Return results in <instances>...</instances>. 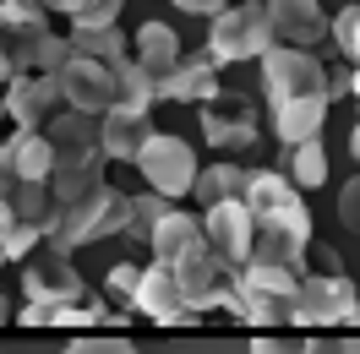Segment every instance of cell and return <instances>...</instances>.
I'll return each mask as SVG.
<instances>
[{"label": "cell", "mask_w": 360, "mask_h": 354, "mask_svg": "<svg viewBox=\"0 0 360 354\" xmlns=\"http://www.w3.org/2000/svg\"><path fill=\"white\" fill-rule=\"evenodd\" d=\"M197 223H202V240H207L213 262L224 267V273H240V267L251 262L257 229H251V213H246V202H240V197H235V202H213Z\"/></svg>", "instance_id": "52a82bcc"}, {"label": "cell", "mask_w": 360, "mask_h": 354, "mask_svg": "<svg viewBox=\"0 0 360 354\" xmlns=\"http://www.w3.org/2000/svg\"><path fill=\"white\" fill-rule=\"evenodd\" d=\"M295 354H360V332H300Z\"/></svg>", "instance_id": "d4e9b609"}, {"label": "cell", "mask_w": 360, "mask_h": 354, "mask_svg": "<svg viewBox=\"0 0 360 354\" xmlns=\"http://www.w3.org/2000/svg\"><path fill=\"white\" fill-rule=\"evenodd\" d=\"M66 60H71V44H66V39H55V33H44V39L33 44V71H39V77H60Z\"/></svg>", "instance_id": "484cf974"}, {"label": "cell", "mask_w": 360, "mask_h": 354, "mask_svg": "<svg viewBox=\"0 0 360 354\" xmlns=\"http://www.w3.org/2000/svg\"><path fill=\"white\" fill-rule=\"evenodd\" d=\"M0 27H6V6H0Z\"/></svg>", "instance_id": "f35d334b"}, {"label": "cell", "mask_w": 360, "mask_h": 354, "mask_svg": "<svg viewBox=\"0 0 360 354\" xmlns=\"http://www.w3.org/2000/svg\"><path fill=\"white\" fill-rule=\"evenodd\" d=\"M11 6H44V0H11Z\"/></svg>", "instance_id": "74e56055"}, {"label": "cell", "mask_w": 360, "mask_h": 354, "mask_svg": "<svg viewBox=\"0 0 360 354\" xmlns=\"http://www.w3.org/2000/svg\"><path fill=\"white\" fill-rule=\"evenodd\" d=\"M322 120H328V98H290L273 110V131L284 148H300V142L322 136Z\"/></svg>", "instance_id": "2e32d148"}, {"label": "cell", "mask_w": 360, "mask_h": 354, "mask_svg": "<svg viewBox=\"0 0 360 354\" xmlns=\"http://www.w3.org/2000/svg\"><path fill=\"white\" fill-rule=\"evenodd\" d=\"M71 0H44V11H66Z\"/></svg>", "instance_id": "8d00e7d4"}, {"label": "cell", "mask_w": 360, "mask_h": 354, "mask_svg": "<svg viewBox=\"0 0 360 354\" xmlns=\"http://www.w3.org/2000/svg\"><path fill=\"white\" fill-rule=\"evenodd\" d=\"M6 148H11V164H17V180H39V185H49V169H55V153H49L44 131H17V136H6Z\"/></svg>", "instance_id": "ac0fdd59"}, {"label": "cell", "mask_w": 360, "mask_h": 354, "mask_svg": "<svg viewBox=\"0 0 360 354\" xmlns=\"http://www.w3.org/2000/svg\"><path fill=\"white\" fill-rule=\"evenodd\" d=\"M71 55H82V60H98V66H115V60H126V33H120V27H77L71 22Z\"/></svg>", "instance_id": "e0dca14e"}, {"label": "cell", "mask_w": 360, "mask_h": 354, "mask_svg": "<svg viewBox=\"0 0 360 354\" xmlns=\"http://www.w3.org/2000/svg\"><path fill=\"white\" fill-rule=\"evenodd\" d=\"M300 332H257L251 338V354H295Z\"/></svg>", "instance_id": "f1b7e54d"}, {"label": "cell", "mask_w": 360, "mask_h": 354, "mask_svg": "<svg viewBox=\"0 0 360 354\" xmlns=\"http://www.w3.org/2000/svg\"><path fill=\"white\" fill-rule=\"evenodd\" d=\"M262 82H268V110L290 104V98H322L328 66L316 60L311 49H290V44H268L262 55Z\"/></svg>", "instance_id": "3957f363"}, {"label": "cell", "mask_w": 360, "mask_h": 354, "mask_svg": "<svg viewBox=\"0 0 360 354\" xmlns=\"http://www.w3.org/2000/svg\"><path fill=\"white\" fill-rule=\"evenodd\" d=\"M55 88H60V98H66L77 114H93V120H98L104 110H115V77H110V66H98V60L71 55L66 71L55 77Z\"/></svg>", "instance_id": "9c48e42d"}, {"label": "cell", "mask_w": 360, "mask_h": 354, "mask_svg": "<svg viewBox=\"0 0 360 354\" xmlns=\"http://www.w3.org/2000/svg\"><path fill=\"white\" fill-rule=\"evenodd\" d=\"M328 33H333L338 55H344L349 66H360V6H344L333 22H328Z\"/></svg>", "instance_id": "cb8c5ba5"}, {"label": "cell", "mask_w": 360, "mask_h": 354, "mask_svg": "<svg viewBox=\"0 0 360 354\" xmlns=\"http://www.w3.org/2000/svg\"><path fill=\"white\" fill-rule=\"evenodd\" d=\"M295 185V191H300V185H306V191H316V185H322V180H328V148H322V142H300V148H290V175H284Z\"/></svg>", "instance_id": "44dd1931"}, {"label": "cell", "mask_w": 360, "mask_h": 354, "mask_svg": "<svg viewBox=\"0 0 360 354\" xmlns=\"http://www.w3.org/2000/svg\"><path fill=\"white\" fill-rule=\"evenodd\" d=\"M0 267H6V256H0Z\"/></svg>", "instance_id": "ab89813d"}, {"label": "cell", "mask_w": 360, "mask_h": 354, "mask_svg": "<svg viewBox=\"0 0 360 354\" xmlns=\"http://www.w3.org/2000/svg\"><path fill=\"white\" fill-rule=\"evenodd\" d=\"M11 229H17V218H11V207H6V202H0V245L11 240Z\"/></svg>", "instance_id": "836d02e7"}, {"label": "cell", "mask_w": 360, "mask_h": 354, "mask_svg": "<svg viewBox=\"0 0 360 354\" xmlns=\"http://www.w3.org/2000/svg\"><path fill=\"white\" fill-rule=\"evenodd\" d=\"M268 27H273V44H290V49H311L328 39V17L316 0H268Z\"/></svg>", "instance_id": "7c38bea8"}, {"label": "cell", "mask_w": 360, "mask_h": 354, "mask_svg": "<svg viewBox=\"0 0 360 354\" xmlns=\"http://www.w3.org/2000/svg\"><path fill=\"white\" fill-rule=\"evenodd\" d=\"M349 153H355V164H360V114H355V131H349Z\"/></svg>", "instance_id": "e575fe53"}, {"label": "cell", "mask_w": 360, "mask_h": 354, "mask_svg": "<svg viewBox=\"0 0 360 354\" xmlns=\"http://www.w3.org/2000/svg\"><path fill=\"white\" fill-rule=\"evenodd\" d=\"M131 306L142 310V316H153L158 327H197L202 316L180 300V289L175 278H169V267H142V278H136V294H131Z\"/></svg>", "instance_id": "8fae6325"}, {"label": "cell", "mask_w": 360, "mask_h": 354, "mask_svg": "<svg viewBox=\"0 0 360 354\" xmlns=\"http://www.w3.org/2000/svg\"><path fill=\"white\" fill-rule=\"evenodd\" d=\"M202 136L219 148V153H229V148H251V142H257V110H251V98L219 88L202 104Z\"/></svg>", "instance_id": "ba28073f"}, {"label": "cell", "mask_w": 360, "mask_h": 354, "mask_svg": "<svg viewBox=\"0 0 360 354\" xmlns=\"http://www.w3.org/2000/svg\"><path fill=\"white\" fill-rule=\"evenodd\" d=\"M175 6H186L191 17H219V6H224V0H175Z\"/></svg>", "instance_id": "d6a6232c"}, {"label": "cell", "mask_w": 360, "mask_h": 354, "mask_svg": "<svg viewBox=\"0 0 360 354\" xmlns=\"http://www.w3.org/2000/svg\"><path fill=\"white\" fill-rule=\"evenodd\" d=\"M55 104H60V88H55V77H39V71L11 77V82L0 88V110L17 120V131H44V120L55 114Z\"/></svg>", "instance_id": "30bf717a"}, {"label": "cell", "mask_w": 360, "mask_h": 354, "mask_svg": "<svg viewBox=\"0 0 360 354\" xmlns=\"http://www.w3.org/2000/svg\"><path fill=\"white\" fill-rule=\"evenodd\" d=\"M240 191H246V169L229 164V158H219L213 169H197V180H191V197L202 202V207H213V202H235Z\"/></svg>", "instance_id": "d6986e66"}, {"label": "cell", "mask_w": 360, "mask_h": 354, "mask_svg": "<svg viewBox=\"0 0 360 354\" xmlns=\"http://www.w3.org/2000/svg\"><path fill=\"white\" fill-rule=\"evenodd\" d=\"M136 278H142V267H136V262H115L110 267V289L120 294V300H131V294H136Z\"/></svg>", "instance_id": "4dcf8cb0"}, {"label": "cell", "mask_w": 360, "mask_h": 354, "mask_svg": "<svg viewBox=\"0 0 360 354\" xmlns=\"http://www.w3.org/2000/svg\"><path fill=\"white\" fill-rule=\"evenodd\" d=\"M11 218L17 223H39L44 229L49 213H55V202H49V185H39V180H17V191H11Z\"/></svg>", "instance_id": "7402d4cb"}, {"label": "cell", "mask_w": 360, "mask_h": 354, "mask_svg": "<svg viewBox=\"0 0 360 354\" xmlns=\"http://www.w3.org/2000/svg\"><path fill=\"white\" fill-rule=\"evenodd\" d=\"M22 289H27V306H82L88 300V284L71 267V256L49 251V245L22 256Z\"/></svg>", "instance_id": "5b68a950"}, {"label": "cell", "mask_w": 360, "mask_h": 354, "mask_svg": "<svg viewBox=\"0 0 360 354\" xmlns=\"http://www.w3.org/2000/svg\"><path fill=\"white\" fill-rule=\"evenodd\" d=\"M251 213V256L273 267H295L306 273V245H311V213H306V197L295 191L278 169H246V191H240Z\"/></svg>", "instance_id": "6da1fadb"}, {"label": "cell", "mask_w": 360, "mask_h": 354, "mask_svg": "<svg viewBox=\"0 0 360 354\" xmlns=\"http://www.w3.org/2000/svg\"><path fill=\"white\" fill-rule=\"evenodd\" d=\"M219 93V77H213V60H207L202 49L197 55H180V66L153 82V98H175V104H207Z\"/></svg>", "instance_id": "4fadbf2b"}, {"label": "cell", "mask_w": 360, "mask_h": 354, "mask_svg": "<svg viewBox=\"0 0 360 354\" xmlns=\"http://www.w3.org/2000/svg\"><path fill=\"white\" fill-rule=\"evenodd\" d=\"M110 77H115V110L148 114V104H153V82H148V71L126 55V60H115V66H110Z\"/></svg>", "instance_id": "ffe728a7"}, {"label": "cell", "mask_w": 360, "mask_h": 354, "mask_svg": "<svg viewBox=\"0 0 360 354\" xmlns=\"http://www.w3.org/2000/svg\"><path fill=\"white\" fill-rule=\"evenodd\" d=\"M60 354H142V349H136L131 338L110 332V338H77V343H66Z\"/></svg>", "instance_id": "83f0119b"}, {"label": "cell", "mask_w": 360, "mask_h": 354, "mask_svg": "<svg viewBox=\"0 0 360 354\" xmlns=\"http://www.w3.org/2000/svg\"><path fill=\"white\" fill-rule=\"evenodd\" d=\"M115 11H120V0H71L66 6V17L77 27H110Z\"/></svg>", "instance_id": "4316f807"}, {"label": "cell", "mask_w": 360, "mask_h": 354, "mask_svg": "<svg viewBox=\"0 0 360 354\" xmlns=\"http://www.w3.org/2000/svg\"><path fill=\"white\" fill-rule=\"evenodd\" d=\"M338 218L349 223V229H360V169L349 175V185L338 191Z\"/></svg>", "instance_id": "f546056e"}, {"label": "cell", "mask_w": 360, "mask_h": 354, "mask_svg": "<svg viewBox=\"0 0 360 354\" xmlns=\"http://www.w3.org/2000/svg\"><path fill=\"white\" fill-rule=\"evenodd\" d=\"M349 93H355V98H360V66L349 71Z\"/></svg>", "instance_id": "d590c367"}, {"label": "cell", "mask_w": 360, "mask_h": 354, "mask_svg": "<svg viewBox=\"0 0 360 354\" xmlns=\"http://www.w3.org/2000/svg\"><path fill=\"white\" fill-rule=\"evenodd\" d=\"M273 44V27H268V11L262 6H229L207 22V60L213 66H229V60H251Z\"/></svg>", "instance_id": "277c9868"}, {"label": "cell", "mask_w": 360, "mask_h": 354, "mask_svg": "<svg viewBox=\"0 0 360 354\" xmlns=\"http://www.w3.org/2000/svg\"><path fill=\"white\" fill-rule=\"evenodd\" d=\"M158 126L148 114H131V110H104L98 114V142H104V158H120V164H136L142 142L153 136Z\"/></svg>", "instance_id": "5bb4252c"}, {"label": "cell", "mask_w": 360, "mask_h": 354, "mask_svg": "<svg viewBox=\"0 0 360 354\" xmlns=\"http://www.w3.org/2000/svg\"><path fill=\"white\" fill-rule=\"evenodd\" d=\"M169 207H175V202L153 197V191H148V197H131V218H126V235H131V240H148V235H153V223L164 218Z\"/></svg>", "instance_id": "603a6c76"}, {"label": "cell", "mask_w": 360, "mask_h": 354, "mask_svg": "<svg viewBox=\"0 0 360 354\" xmlns=\"http://www.w3.org/2000/svg\"><path fill=\"white\" fill-rule=\"evenodd\" d=\"M136 169H142V180L153 185V197L180 202L191 191V180H197V158H191V148H186L180 136L153 131L142 142V153H136Z\"/></svg>", "instance_id": "8992f818"}, {"label": "cell", "mask_w": 360, "mask_h": 354, "mask_svg": "<svg viewBox=\"0 0 360 354\" xmlns=\"http://www.w3.org/2000/svg\"><path fill=\"white\" fill-rule=\"evenodd\" d=\"M136 66L148 71V82H164V77L180 66L175 27H164V22H142L136 27Z\"/></svg>", "instance_id": "9a60e30c"}, {"label": "cell", "mask_w": 360, "mask_h": 354, "mask_svg": "<svg viewBox=\"0 0 360 354\" xmlns=\"http://www.w3.org/2000/svg\"><path fill=\"white\" fill-rule=\"evenodd\" d=\"M11 191H17V164H11V148L0 142V202H11Z\"/></svg>", "instance_id": "1f68e13d"}, {"label": "cell", "mask_w": 360, "mask_h": 354, "mask_svg": "<svg viewBox=\"0 0 360 354\" xmlns=\"http://www.w3.org/2000/svg\"><path fill=\"white\" fill-rule=\"evenodd\" d=\"M126 218H131V197H120L115 185H93V191H82L77 202H66V207L49 213L44 245L71 256V251H82V245H98V240H110V235H126Z\"/></svg>", "instance_id": "7a4b0ae2"}]
</instances>
